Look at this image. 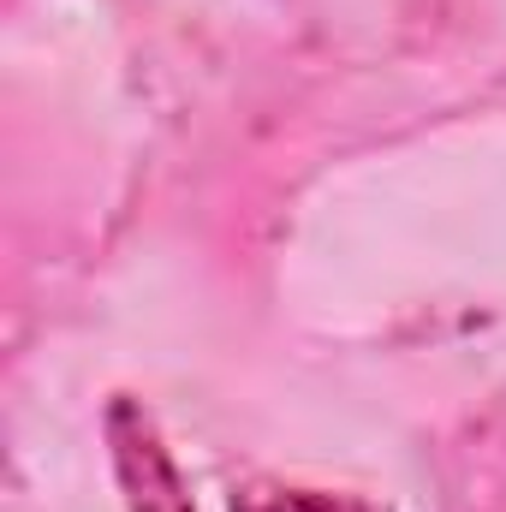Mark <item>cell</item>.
Wrapping results in <instances>:
<instances>
[{"instance_id":"1","label":"cell","mask_w":506,"mask_h":512,"mask_svg":"<svg viewBox=\"0 0 506 512\" xmlns=\"http://www.w3.org/2000/svg\"><path fill=\"white\" fill-rule=\"evenodd\" d=\"M108 447H114V471H120V489H126L131 512H191L185 477H179L155 417L131 393H120L108 405Z\"/></svg>"},{"instance_id":"2","label":"cell","mask_w":506,"mask_h":512,"mask_svg":"<svg viewBox=\"0 0 506 512\" xmlns=\"http://www.w3.org/2000/svg\"><path fill=\"white\" fill-rule=\"evenodd\" d=\"M233 512H370L352 495H328V489H298V483H251L239 489Z\"/></svg>"}]
</instances>
